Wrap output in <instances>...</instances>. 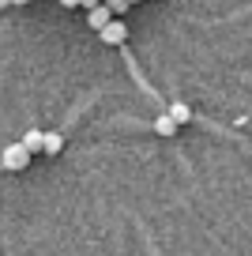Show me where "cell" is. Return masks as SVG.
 Returning <instances> with one entry per match:
<instances>
[{"label":"cell","instance_id":"10","mask_svg":"<svg viewBox=\"0 0 252 256\" xmlns=\"http://www.w3.org/2000/svg\"><path fill=\"white\" fill-rule=\"evenodd\" d=\"M60 4L64 8H79V0H60Z\"/></svg>","mask_w":252,"mask_h":256},{"label":"cell","instance_id":"9","mask_svg":"<svg viewBox=\"0 0 252 256\" xmlns=\"http://www.w3.org/2000/svg\"><path fill=\"white\" fill-rule=\"evenodd\" d=\"M79 4H83V8L90 12V8H98V4H102V0H79Z\"/></svg>","mask_w":252,"mask_h":256},{"label":"cell","instance_id":"4","mask_svg":"<svg viewBox=\"0 0 252 256\" xmlns=\"http://www.w3.org/2000/svg\"><path fill=\"white\" fill-rule=\"evenodd\" d=\"M166 117H170V120H174L177 128H181V124H188L192 110H188V106H184V102H174V106H170V110H166Z\"/></svg>","mask_w":252,"mask_h":256},{"label":"cell","instance_id":"6","mask_svg":"<svg viewBox=\"0 0 252 256\" xmlns=\"http://www.w3.org/2000/svg\"><path fill=\"white\" fill-rule=\"evenodd\" d=\"M19 144H23L30 154H38V151H42V128H30V132H26V136L19 140Z\"/></svg>","mask_w":252,"mask_h":256},{"label":"cell","instance_id":"12","mask_svg":"<svg viewBox=\"0 0 252 256\" xmlns=\"http://www.w3.org/2000/svg\"><path fill=\"white\" fill-rule=\"evenodd\" d=\"M128 4H136V0H128Z\"/></svg>","mask_w":252,"mask_h":256},{"label":"cell","instance_id":"11","mask_svg":"<svg viewBox=\"0 0 252 256\" xmlns=\"http://www.w3.org/2000/svg\"><path fill=\"white\" fill-rule=\"evenodd\" d=\"M12 4H26V0H12Z\"/></svg>","mask_w":252,"mask_h":256},{"label":"cell","instance_id":"3","mask_svg":"<svg viewBox=\"0 0 252 256\" xmlns=\"http://www.w3.org/2000/svg\"><path fill=\"white\" fill-rule=\"evenodd\" d=\"M98 34H102V42H106V46H120V42H124V38H128V30H124V23H117V19H113V23H110V26H106V30H98Z\"/></svg>","mask_w":252,"mask_h":256},{"label":"cell","instance_id":"5","mask_svg":"<svg viewBox=\"0 0 252 256\" xmlns=\"http://www.w3.org/2000/svg\"><path fill=\"white\" fill-rule=\"evenodd\" d=\"M60 147H64L60 132H42V151H46V154H56Z\"/></svg>","mask_w":252,"mask_h":256},{"label":"cell","instance_id":"8","mask_svg":"<svg viewBox=\"0 0 252 256\" xmlns=\"http://www.w3.org/2000/svg\"><path fill=\"white\" fill-rule=\"evenodd\" d=\"M102 8H110V16H124L132 4H128V0H102Z\"/></svg>","mask_w":252,"mask_h":256},{"label":"cell","instance_id":"7","mask_svg":"<svg viewBox=\"0 0 252 256\" xmlns=\"http://www.w3.org/2000/svg\"><path fill=\"white\" fill-rule=\"evenodd\" d=\"M154 132H158V136H174V132H177V124H174V120H170V117L162 113V117H154Z\"/></svg>","mask_w":252,"mask_h":256},{"label":"cell","instance_id":"2","mask_svg":"<svg viewBox=\"0 0 252 256\" xmlns=\"http://www.w3.org/2000/svg\"><path fill=\"white\" fill-rule=\"evenodd\" d=\"M87 23H90V30H106V26L113 23V16H110V8H102V4H98V8L87 12Z\"/></svg>","mask_w":252,"mask_h":256},{"label":"cell","instance_id":"1","mask_svg":"<svg viewBox=\"0 0 252 256\" xmlns=\"http://www.w3.org/2000/svg\"><path fill=\"white\" fill-rule=\"evenodd\" d=\"M30 158H34V154L26 151L23 144H8L4 151H0V170H12V174H19V170L30 166Z\"/></svg>","mask_w":252,"mask_h":256}]
</instances>
